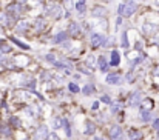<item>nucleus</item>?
<instances>
[{
  "label": "nucleus",
  "mask_w": 159,
  "mask_h": 140,
  "mask_svg": "<svg viewBox=\"0 0 159 140\" xmlns=\"http://www.w3.org/2000/svg\"><path fill=\"white\" fill-rule=\"evenodd\" d=\"M138 9V3L134 0H125V3H122L117 8V12L120 17H130L131 14H134Z\"/></svg>",
  "instance_id": "1"
},
{
  "label": "nucleus",
  "mask_w": 159,
  "mask_h": 140,
  "mask_svg": "<svg viewBox=\"0 0 159 140\" xmlns=\"http://www.w3.org/2000/svg\"><path fill=\"white\" fill-rule=\"evenodd\" d=\"M105 40H107V37L104 34H99V33H93L91 37H90V42H91V45L94 48L104 46L105 45Z\"/></svg>",
  "instance_id": "2"
},
{
  "label": "nucleus",
  "mask_w": 159,
  "mask_h": 140,
  "mask_svg": "<svg viewBox=\"0 0 159 140\" xmlns=\"http://www.w3.org/2000/svg\"><path fill=\"white\" fill-rule=\"evenodd\" d=\"M47 14H48L50 17H53V19H59V17L62 15V8H60V5H57V3L48 5V6H47Z\"/></svg>",
  "instance_id": "3"
},
{
  "label": "nucleus",
  "mask_w": 159,
  "mask_h": 140,
  "mask_svg": "<svg viewBox=\"0 0 159 140\" xmlns=\"http://www.w3.org/2000/svg\"><path fill=\"white\" fill-rule=\"evenodd\" d=\"M48 136H50L48 128H47L45 125H40V126L37 128L36 134H34V140H45V139H48Z\"/></svg>",
  "instance_id": "4"
},
{
  "label": "nucleus",
  "mask_w": 159,
  "mask_h": 140,
  "mask_svg": "<svg viewBox=\"0 0 159 140\" xmlns=\"http://www.w3.org/2000/svg\"><path fill=\"white\" fill-rule=\"evenodd\" d=\"M158 31H159V26H158V25H155V23L145 22V23L142 25V33H144V34L152 36V34H156Z\"/></svg>",
  "instance_id": "5"
},
{
  "label": "nucleus",
  "mask_w": 159,
  "mask_h": 140,
  "mask_svg": "<svg viewBox=\"0 0 159 140\" xmlns=\"http://www.w3.org/2000/svg\"><path fill=\"white\" fill-rule=\"evenodd\" d=\"M110 136H111V139L113 140H122L124 139V133H122V129H120V126H111V131H110Z\"/></svg>",
  "instance_id": "6"
},
{
  "label": "nucleus",
  "mask_w": 159,
  "mask_h": 140,
  "mask_svg": "<svg viewBox=\"0 0 159 140\" xmlns=\"http://www.w3.org/2000/svg\"><path fill=\"white\" fill-rule=\"evenodd\" d=\"M142 102V98H141V93L139 91H136V93H133L130 95V98H128V105L130 106H139V103Z\"/></svg>",
  "instance_id": "7"
},
{
  "label": "nucleus",
  "mask_w": 159,
  "mask_h": 140,
  "mask_svg": "<svg viewBox=\"0 0 159 140\" xmlns=\"http://www.w3.org/2000/svg\"><path fill=\"white\" fill-rule=\"evenodd\" d=\"M23 12V8L17 3V5H11V6H8V14H12V19H16L17 15H20Z\"/></svg>",
  "instance_id": "8"
},
{
  "label": "nucleus",
  "mask_w": 159,
  "mask_h": 140,
  "mask_svg": "<svg viewBox=\"0 0 159 140\" xmlns=\"http://www.w3.org/2000/svg\"><path fill=\"white\" fill-rule=\"evenodd\" d=\"M107 83L108 85H120L122 83V77L119 74H108L107 76Z\"/></svg>",
  "instance_id": "9"
},
{
  "label": "nucleus",
  "mask_w": 159,
  "mask_h": 140,
  "mask_svg": "<svg viewBox=\"0 0 159 140\" xmlns=\"http://www.w3.org/2000/svg\"><path fill=\"white\" fill-rule=\"evenodd\" d=\"M66 37H68V33H65V31L57 33L53 37V43H65L66 42Z\"/></svg>",
  "instance_id": "10"
},
{
  "label": "nucleus",
  "mask_w": 159,
  "mask_h": 140,
  "mask_svg": "<svg viewBox=\"0 0 159 140\" xmlns=\"http://www.w3.org/2000/svg\"><path fill=\"white\" fill-rule=\"evenodd\" d=\"M68 33H70L71 36L80 34V26H79V23H77V22H71L70 26H68Z\"/></svg>",
  "instance_id": "11"
},
{
  "label": "nucleus",
  "mask_w": 159,
  "mask_h": 140,
  "mask_svg": "<svg viewBox=\"0 0 159 140\" xmlns=\"http://www.w3.org/2000/svg\"><path fill=\"white\" fill-rule=\"evenodd\" d=\"M152 108H153V100L152 98L147 97L141 102V111H152Z\"/></svg>",
  "instance_id": "12"
},
{
  "label": "nucleus",
  "mask_w": 159,
  "mask_h": 140,
  "mask_svg": "<svg viewBox=\"0 0 159 140\" xmlns=\"http://www.w3.org/2000/svg\"><path fill=\"white\" fill-rule=\"evenodd\" d=\"M119 62H120V54H119L117 49H113V51H111V62H110V63H111L113 66H117Z\"/></svg>",
  "instance_id": "13"
},
{
  "label": "nucleus",
  "mask_w": 159,
  "mask_h": 140,
  "mask_svg": "<svg viewBox=\"0 0 159 140\" xmlns=\"http://www.w3.org/2000/svg\"><path fill=\"white\" fill-rule=\"evenodd\" d=\"M98 65H99V68H101L102 72H107V71H108V60H107V57L101 55L99 60H98Z\"/></svg>",
  "instance_id": "14"
},
{
  "label": "nucleus",
  "mask_w": 159,
  "mask_h": 140,
  "mask_svg": "<svg viewBox=\"0 0 159 140\" xmlns=\"http://www.w3.org/2000/svg\"><path fill=\"white\" fill-rule=\"evenodd\" d=\"M76 11H77V14H85V12H87V5H85V0H77Z\"/></svg>",
  "instance_id": "15"
},
{
  "label": "nucleus",
  "mask_w": 159,
  "mask_h": 140,
  "mask_svg": "<svg viewBox=\"0 0 159 140\" xmlns=\"http://www.w3.org/2000/svg\"><path fill=\"white\" fill-rule=\"evenodd\" d=\"M28 29V22L26 20H20L17 25H16V31L17 33H23V31H26Z\"/></svg>",
  "instance_id": "16"
},
{
  "label": "nucleus",
  "mask_w": 159,
  "mask_h": 140,
  "mask_svg": "<svg viewBox=\"0 0 159 140\" xmlns=\"http://www.w3.org/2000/svg\"><path fill=\"white\" fill-rule=\"evenodd\" d=\"M9 20H14V19H9V15H8L6 12H5V14H3V12L0 14V25L8 26V25H11V22H9Z\"/></svg>",
  "instance_id": "17"
},
{
  "label": "nucleus",
  "mask_w": 159,
  "mask_h": 140,
  "mask_svg": "<svg viewBox=\"0 0 159 140\" xmlns=\"http://www.w3.org/2000/svg\"><path fill=\"white\" fill-rule=\"evenodd\" d=\"M63 123H65V119H62V117H54L53 119V128L54 129L62 128V126H63Z\"/></svg>",
  "instance_id": "18"
},
{
  "label": "nucleus",
  "mask_w": 159,
  "mask_h": 140,
  "mask_svg": "<svg viewBox=\"0 0 159 140\" xmlns=\"http://www.w3.org/2000/svg\"><path fill=\"white\" fill-rule=\"evenodd\" d=\"M120 46L125 48V49L130 46V43H128V36H127V31H124V33H122V36H120Z\"/></svg>",
  "instance_id": "19"
},
{
  "label": "nucleus",
  "mask_w": 159,
  "mask_h": 140,
  "mask_svg": "<svg viewBox=\"0 0 159 140\" xmlns=\"http://www.w3.org/2000/svg\"><path fill=\"white\" fill-rule=\"evenodd\" d=\"M82 93H84V95H91V94L94 93V85H93V83L85 85L84 90H82Z\"/></svg>",
  "instance_id": "20"
},
{
  "label": "nucleus",
  "mask_w": 159,
  "mask_h": 140,
  "mask_svg": "<svg viewBox=\"0 0 159 140\" xmlns=\"http://www.w3.org/2000/svg\"><path fill=\"white\" fill-rule=\"evenodd\" d=\"M141 117L144 122H150L153 119V114H152V111H141Z\"/></svg>",
  "instance_id": "21"
},
{
  "label": "nucleus",
  "mask_w": 159,
  "mask_h": 140,
  "mask_svg": "<svg viewBox=\"0 0 159 140\" xmlns=\"http://www.w3.org/2000/svg\"><path fill=\"white\" fill-rule=\"evenodd\" d=\"M128 137H130V140H139L141 139V133L136 131V129H131V131H128Z\"/></svg>",
  "instance_id": "22"
},
{
  "label": "nucleus",
  "mask_w": 159,
  "mask_h": 140,
  "mask_svg": "<svg viewBox=\"0 0 159 140\" xmlns=\"http://www.w3.org/2000/svg\"><path fill=\"white\" fill-rule=\"evenodd\" d=\"M91 14H93V15H104V14H107V9L102 8V6H96Z\"/></svg>",
  "instance_id": "23"
},
{
  "label": "nucleus",
  "mask_w": 159,
  "mask_h": 140,
  "mask_svg": "<svg viewBox=\"0 0 159 140\" xmlns=\"http://www.w3.org/2000/svg\"><path fill=\"white\" fill-rule=\"evenodd\" d=\"M87 134H94V131H96V126H94V123H91V122H87Z\"/></svg>",
  "instance_id": "24"
},
{
  "label": "nucleus",
  "mask_w": 159,
  "mask_h": 140,
  "mask_svg": "<svg viewBox=\"0 0 159 140\" xmlns=\"http://www.w3.org/2000/svg\"><path fill=\"white\" fill-rule=\"evenodd\" d=\"M11 40H12V42H14V43H16V45H17V46H19V48H22V49H30V46H28V45H25L23 42H20V40H17L16 37H12Z\"/></svg>",
  "instance_id": "25"
},
{
  "label": "nucleus",
  "mask_w": 159,
  "mask_h": 140,
  "mask_svg": "<svg viewBox=\"0 0 159 140\" xmlns=\"http://www.w3.org/2000/svg\"><path fill=\"white\" fill-rule=\"evenodd\" d=\"M45 60H47V62H50V63H53V65H56V63L59 62V60L56 59V55H54V54H47V55H45Z\"/></svg>",
  "instance_id": "26"
},
{
  "label": "nucleus",
  "mask_w": 159,
  "mask_h": 140,
  "mask_svg": "<svg viewBox=\"0 0 159 140\" xmlns=\"http://www.w3.org/2000/svg\"><path fill=\"white\" fill-rule=\"evenodd\" d=\"M50 79H53V74H50L48 71H43V72L40 74V80H42V82H45V80H50Z\"/></svg>",
  "instance_id": "27"
},
{
  "label": "nucleus",
  "mask_w": 159,
  "mask_h": 140,
  "mask_svg": "<svg viewBox=\"0 0 159 140\" xmlns=\"http://www.w3.org/2000/svg\"><path fill=\"white\" fill-rule=\"evenodd\" d=\"M65 8H66V11H68L66 15H70V12H71L73 8H74V6H73V2H71V0H65Z\"/></svg>",
  "instance_id": "28"
},
{
  "label": "nucleus",
  "mask_w": 159,
  "mask_h": 140,
  "mask_svg": "<svg viewBox=\"0 0 159 140\" xmlns=\"http://www.w3.org/2000/svg\"><path fill=\"white\" fill-rule=\"evenodd\" d=\"M63 128H65V133H66V137H71V128H70V123L68 120L65 119V123H63Z\"/></svg>",
  "instance_id": "29"
},
{
  "label": "nucleus",
  "mask_w": 159,
  "mask_h": 140,
  "mask_svg": "<svg viewBox=\"0 0 159 140\" xmlns=\"http://www.w3.org/2000/svg\"><path fill=\"white\" fill-rule=\"evenodd\" d=\"M87 65H90V66H94V65H96V59H94V55L90 54V55L87 57Z\"/></svg>",
  "instance_id": "30"
},
{
  "label": "nucleus",
  "mask_w": 159,
  "mask_h": 140,
  "mask_svg": "<svg viewBox=\"0 0 159 140\" xmlns=\"http://www.w3.org/2000/svg\"><path fill=\"white\" fill-rule=\"evenodd\" d=\"M68 90H70L71 93H79V86H77L74 82H71V83L68 85Z\"/></svg>",
  "instance_id": "31"
},
{
  "label": "nucleus",
  "mask_w": 159,
  "mask_h": 140,
  "mask_svg": "<svg viewBox=\"0 0 159 140\" xmlns=\"http://www.w3.org/2000/svg\"><path fill=\"white\" fill-rule=\"evenodd\" d=\"M113 43H114V37H113V36H110V37H107L105 45H104V46H105V48H110V46H113Z\"/></svg>",
  "instance_id": "32"
},
{
  "label": "nucleus",
  "mask_w": 159,
  "mask_h": 140,
  "mask_svg": "<svg viewBox=\"0 0 159 140\" xmlns=\"http://www.w3.org/2000/svg\"><path fill=\"white\" fill-rule=\"evenodd\" d=\"M125 80H127V82H130V83H133V80H134V74H133V71L127 72V76H125Z\"/></svg>",
  "instance_id": "33"
},
{
  "label": "nucleus",
  "mask_w": 159,
  "mask_h": 140,
  "mask_svg": "<svg viewBox=\"0 0 159 140\" xmlns=\"http://www.w3.org/2000/svg\"><path fill=\"white\" fill-rule=\"evenodd\" d=\"M0 52H11V46H8L6 43L0 45Z\"/></svg>",
  "instance_id": "34"
},
{
  "label": "nucleus",
  "mask_w": 159,
  "mask_h": 140,
  "mask_svg": "<svg viewBox=\"0 0 159 140\" xmlns=\"http://www.w3.org/2000/svg\"><path fill=\"white\" fill-rule=\"evenodd\" d=\"M43 26H45L43 20H42V19H37V22H36V29H42Z\"/></svg>",
  "instance_id": "35"
},
{
  "label": "nucleus",
  "mask_w": 159,
  "mask_h": 140,
  "mask_svg": "<svg viewBox=\"0 0 159 140\" xmlns=\"http://www.w3.org/2000/svg\"><path fill=\"white\" fill-rule=\"evenodd\" d=\"M11 123H12V126H20V120L17 117H11Z\"/></svg>",
  "instance_id": "36"
},
{
  "label": "nucleus",
  "mask_w": 159,
  "mask_h": 140,
  "mask_svg": "<svg viewBox=\"0 0 159 140\" xmlns=\"http://www.w3.org/2000/svg\"><path fill=\"white\" fill-rule=\"evenodd\" d=\"M101 102H102V103H111V98H110L108 95H102V97H101Z\"/></svg>",
  "instance_id": "37"
},
{
  "label": "nucleus",
  "mask_w": 159,
  "mask_h": 140,
  "mask_svg": "<svg viewBox=\"0 0 159 140\" xmlns=\"http://www.w3.org/2000/svg\"><path fill=\"white\" fill-rule=\"evenodd\" d=\"M152 125H153V128H155V129H156V131L159 133V119H155Z\"/></svg>",
  "instance_id": "38"
},
{
  "label": "nucleus",
  "mask_w": 159,
  "mask_h": 140,
  "mask_svg": "<svg viewBox=\"0 0 159 140\" xmlns=\"http://www.w3.org/2000/svg\"><path fill=\"white\" fill-rule=\"evenodd\" d=\"M62 48L66 49V51H70V49H71V43H70V42H65V43H62Z\"/></svg>",
  "instance_id": "39"
},
{
  "label": "nucleus",
  "mask_w": 159,
  "mask_h": 140,
  "mask_svg": "<svg viewBox=\"0 0 159 140\" xmlns=\"http://www.w3.org/2000/svg\"><path fill=\"white\" fill-rule=\"evenodd\" d=\"M48 140H59V137H57V134H56V133H51V134L48 136Z\"/></svg>",
  "instance_id": "40"
},
{
  "label": "nucleus",
  "mask_w": 159,
  "mask_h": 140,
  "mask_svg": "<svg viewBox=\"0 0 159 140\" xmlns=\"http://www.w3.org/2000/svg\"><path fill=\"white\" fill-rule=\"evenodd\" d=\"M117 111H119V105H111V112H114V114H116Z\"/></svg>",
  "instance_id": "41"
},
{
  "label": "nucleus",
  "mask_w": 159,
  "mask_h": 140,
  "mask_svg": "<svg viewBox=\"0 0 159 140\" xmlns=\"http://www.w3.org/2000/svg\"><path fill=\"white\" fill-rule=\"evenodd\" d=\"M153 42H155V43H156V45L159 46V33H158V34H155V37H153Z\"/></svg>",
  "instance_id": "42"
},
{
  "label": "nucleus",
  "mask_w": 159,
  "mask_h": 140,
  "mask_svg": "<svg viewBox=\"0 0 159 140\" xmlns=\"http://www.w3.org/2000/svg\"><path fill=\"white\" fill-rule=\"evenodd\" d=\"M134 49H136V51H141V49H142V43H141V42H136V46H134Z\"/></svg>",
  "instance_id": "43"
},
{
  "label": "nucleus",
  "mask_w": 159,
  "mask_h": 140,
  "mask_svg": "<svg viewBox=\"0 0 159 140\" xmlns=\"http://www.w3.org/2000/svg\"><path fill=\"white\" fill-rule=\"evenodd\" d=\"M153 76H155V77H159V66L155 69V71H153Z\"/></svg>",
  "instance_id": "44"
},
{
  "label": "nucleus",
  "mask_w": 159,
  "mask_h": 140,
  "mask_svg": "<svg viewBox=\"0 0 159 140\" xmlns=\"http://www.w3.org/2000/svg\"><path fill=\"white\" fill-rule=\"evenodd\" d=\"M91 108H93V109H98V108H99V102H94Z\"/></svg>",
  "instance_id": "45"
},
{
  "label": "nucleus",
  "mask_w": 159,
  "mask_h": 140,
  "mask_svg": "<svg viewBox=\"0 0 159 140\" xmlns=\"http://www.w3.org/2000/svg\"><path fill=\"white\" fill-rule=\"evenodd\" d=\"M17 2H19V3H26L28 0H17Z\"/></svg>",
  "instance_id": "46"
},
{
  "label": "nucleus",
  "mask_w": 159,
  "mask_h": 140,
  "mask_svg": "<svg viewBox=\"0 0 159 140\" xmlns=\"http://www.w3.org/2000/svg\"><path fill=\"white\" fill-rule=\"evenodd\" d=\"M94 140H104V139H101V137H96V139H94Z\"/></svg>",
  "instance_id": "47"
},
{
  "label": "nucleus",
  "mask_w": 159,
  "mask_h": 140,
  "mask_svg": "<svg viewBox=\"0 0 159 140\" xmlns=\"http://www.w3.org/2000/svg\"><path fill=\"white\" fill-rule=\"evenodd\" d=\"M158 5H159V0H158Z\"/></svg>",
  "instance_id": "48"
}]
</instances>
